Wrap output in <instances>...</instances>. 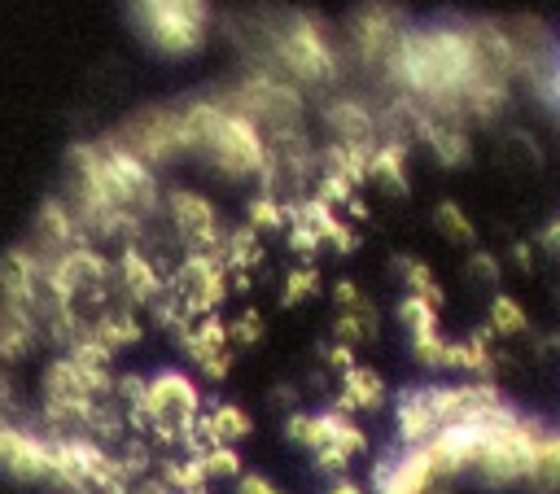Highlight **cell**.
Segmentation results:
<instances>
[{
  "label": "cell",
  "instance_id": "obj_1",
  "mask_svg": "<svg viewBox=\"0 0 560 494\" xmlns=\"http://www.w3.org/2000/svg\"><path fill=\"white\" fill-rule=\"evenodd\" d=\"M385 79L424 114L459 122V101L477 83V52H472V31L468 17H433V22H411L394 52L385 57Z\"/></svg>",
  "mask_w": 560,
  "mask_h": 494
},
{
  "label": "cell",
  "instance_id": "obj_2",
  "mask_svg": "<svg viewBox=\"0 0 560 494\" xmlns=\"http://www.w3.org/2000/svg\"><path fill=\"white\" fill-rule=\"evenodd\" d=\"M188 131H192V153H201L219 175L228 179H271V149L258 122L245 114L228 109L219 96H197L184 101Z\"/></svg>",
  "mask_w": 560,
  "mask_h": 494
},
{
  "label": "cell",
  "instance_id": "obj_3",
  "mask_svg": "<svg viewBox=\"0 0 560 494\" xmlns=\"http://www.w3.org/2000/svg\"><path fill=\"white\" fill-rule=\"evenodd\" d=\"M271 74L302 87H328L341 79V48L328 35V26L306 9H284L262 31Z\"/></svg>",
  "mask_w": 560,
  "mask_h": 494
},
{
  "label": "cell",
  "instance_id": "obj_4",
  "mask_svg": "<svg viewBox=\"0 0 560 494\" xmlns=\"http://www.w3.org/2000/svg\"><path fill=\"white\" fill-rule=\"evenodd\" d=\"M136 35L162 57H192L210 35V0H127Z\"/></svg>",
  "mask_w": 560,
  "mask_h": 494
},
{
  "label": "cell",
  "instance_id": "obj_5",
  "mask_svg": "<svg viewBox=\"0 0 560 494\" xmlns=\"http://www.w3.org/2000/svg\"><path fill=\"white\" fill-rule=\"evenodd\" d=\"M219 101L228 109L245 114L249 122H258V131L267 140H284V136L302 131V92L293 83H284L280 74H245Z\"/></svg>",
  "mask_w": 560,
  "mask_h": 494
},
{
  "label": "cell",
  "instance_id": "obj_6",
  "mask_svg": "<svg viewBox=\"0 0 560 494\" xmlns=\"http://www.w3.org/2000/svg\"><path fill=\"white\" fill-rule=\"evenodd\" d=\"M144 166H162L179 153H192V131H188V114L184 105H158V109H140L131 114L118 131H114Z\"/></svg>",
  "mask_w": 560,
  "mask_h": 494
},
{
  "label": "cell",
  "instance_id": "obj_7",
  "mask_svg": "<svg viewBox=\"0 0 560 494\" xmlns=\"http://www.w3.org/2000/svg\"><path fill=\"white\" fill-rule=\"evenodd\" d=\"M166 293L184 306V315H219L223 297L232 293V275L219 254H184L179 267L166 275Z\"/></svg>",
  "mask_w": 560,
  "mask_h": 494
},
{
  "label": "cell",
  "instance_id": "obj_8",
  "mask_svg": "<svg viewBox=\"0 0 560 494\" xmlns=\"http://www.w3.org/2000/svg\"><path fill=\"white\" fill-rule=\"evenodd\" d=\"M158 210L166 214L171 236L184 245V254H219L228 227H223V219H219L210 197H201L192 188H166Z\"/></svg>",
  "mask_w": 560,
  "mask_h": 494
},
{
  "label": "cell",
  "instance_id": "obj_9",
  "mask_svg": "<svg viewBox=\"0 0 560 494\" xmlns=\"http://www.w3.org/2000/svg\"><path fill=\"white\" fill-rule=\"evenodd\" d=\"M407 26L411 22L394 0H363L346 17V39H350V52L363 66H385V57L394 52V44Z\"/></svg>",
  "mask_w": 560,
  "mask_h": 494
},
{
  "label": "cell",
  "instance_id": "obj_10",
  "mask_svg": "<svg viewBox=\"0 0 560 494\" xmlns=\"http://www.w3.org/2000/svg\"><path fill=\"white\" fill-rule=\"evenodd\" d=\"M442 485V472L429 455V446H398L394 455L376 459L372 468V494H433Z\"/></svg>",
  "mask_w": 560,
  "mask_h": 494
},
{
  "label": "cell",
  "instance_id": "obj_11",
  "mask_svg": "<svg viewBox=\"0 0 560 494\" xmlns=\"http://www.w3.org/2000/svg\"><path fill=\"white\" fill-rule=\"evenodd\" d=\"M0 472L13 481H52V437L0 420Z\"/></svg>",
  "mask_w": 560,
  "mask_h": 494
},
{
  "label": "cell",
  "instance_id": "obj_12",
  "mask_svg": "<svg viewBox=\"0 0 560 494\" xmlns=\"http://www.w3.org/2000/svg\"><path fill=\"white\" fill-rule=\"evenodd\" d=\"M114 293L131 310H140V306L149 310L166 293V275L144 245H122V254L114 258Z\"/></svg>",
  "mask_w": 560,
  "mask_h": 494
},
{
  "label": "cell",
  "instance_id": "obj_13",
  "mask_svg": "<svg viewBox=\"0 0 560 494\" xmlns=\"http://www.w3.org/2000/svg\"><path fill=\"white\" fill-rule=\"evenodd\" d=\"M175 341H179V350L210 376V380H223L228 372H232V345H228V324H223V315H197V319H188L184 328H175Z\"/></svg>",
  "mask_w": 560,
  "mask_h": 494
},
{
  "label": "cell",
  "instance_id": "obj_14",
  "mask_svg": "<svg viewBox=\"0 0 560 494\" xmlns=\"http://www.w3.org/2000/svg\"><path fill=\"white\" fill-rule=\"evenodd\" d=\"M39 258H52L70 245H83V227L79 219L70 214V205L61 197H44V205L35 210V223H31V240H26Z\"/></svg>",
  "mask_w": 560,
  "mask_h": 494
},
{
  "label": "cell",
  "instance_id": "obj_15",
  "mask_svg": "<svg viewBox=\"0 0 560 494\" xmlns=\"http://www.w3.org/2000/svg\"><path fill=\"white\" fill-rule=\"evenodd\" d=\"M411 136H420V140L433 149V157H438L442 166H464V162H468V153H472L468 131H464L459 122L433 118V114H424L420 105L411 109Z\"/></svg>",
  "mask_w": 560,
  "mask_h": 494
},
{
  "label": "cell",
  "instance_id": "obj_16",
  "mask_svg": "<svg viewBox=\"0 0 560 494\" xmlns=\"http://www.w3.org/2000/svg\"><path fill=\"white\" fill-rule=\"evenodd\" d=\"M438 415H433V402H429V389L424 385H411V389H398L394 398V433H398V446H420L438 433Z\"/></svg>",
  "mask_w": 560,
  "mask_h": 494
},
{
  "label": "cell",
  "instance_id": "obj_17",
  "mask_svg": "<svg viewBox=\"0 0 560 494\" xmlns=\"http://www.w3.org/2000/svg\"><path fill=\"white\" fill-rule=\"evenodd\" d=\"M324 122L332 131V144H376V114L359 96H332L324 105Z\"/></svg>",
  "mask_w": 560,
  "mask_h": 494
},
{
  "label": "cell",
  "instance_id": "obj_18",
  "mask_svg": "<svg viewBox=\"0 0 560 494\" xmlns=\"http://www.w3.org/2000/svg\"><path fill=\"white\" fill-rule=\"evenodd\" d=\"M192 433H197L201 446H236V442H245L254 433V420L236 402H210V407H201Z\"/></svg>",
  "mask_w": 560,
  "mask_h": 494
},
{
  "label": "cell",
  "instance_id": "obj_19",
  "mask_svg": "<svg viewBox=\"0 0 560 494\" xmlns=\"http://www.w3.org/2000/svg\"><path fill=\"white\" fill-rule=\"evenodd\" d=\"M385 402V380L376 367L368 363H350L341 372V393H337V411L346 415H359V411H381Z\"/></svg>",
  "mask_w": 560,
  "mask_h": 494
},
{
  "label": "cell",
  "instance_id": "obj_20",
  "mask_svg": "<svg viewBox=\"0 0 560 494\" xmlns=\"http://www.w3.org/2000/svg\"><path fill=\"white\" fill-rule=\"evenodd\" d=\"M534 494H560V428H542L529 455V472L521 481Z\"/></svg>",
  "mask_w": 560,
  "mask_h": 494
},
{
  "label": "cell",
  "instance_id": "obj_21",
  "mask_svg": "<svg viewBox=\"0 0 560 494\" xmlns=\"http://www.w3.org/2000/svg\"><path fill=\"white\" fill-rule=\"evenodd\" d=\"M368 179H381L389 192H407V144L398 136H385L368 153Z\"/></svg>",
  "mask_w": 560,
  "mask_h": 494
},
{
  "label": "cell",
  "instance_id": "obj_22",
  "mask_svg": "<svg viewBox=\"0 0 560 494\" xmlns=\"http://www.w3.org/2000/svg\"><path fill=\"white\" fill-rule=\"evenodd\" d=\"M394 271L402 275V289L411 293V297H424L429 306H438L442 310V302H446V293H442V284H438V275L420 262V258H411V254H398L394 258Z\"/></svg>",
  "mask_w": 560,
  "mask_h": 494
},
{
  "label": "cell",
  "instance_id": "obj_23",
  "mask_svg": "<svg viewBox=\"0 0 560 494\" xmlns=\"http://www.w3.org/2000/svg\"><path fill=\"white\" fill-rule=\"evenodd\" d=\"M525 328H529L525 306L512 293H494L490 297V310H486V332L490 337H521Z\"/></svg>",
  "mask_w": 560,
  "mask_h": 494
},
{
  "label": "cell",
  "instance_id": "obj_24",
  "mask_svg": "<svg viewBox=\"0 0 560 494\" xmlns=\"http://www.w3.org/2000/svg\"><path fill=\"white\" fill-rule=\"evenodd\" d=\"M284 219H289V201H284L280 192H254L249 205H245V227H254L258 236L280 232Z\"/></svg>",
  "mask_w": 560,
  "mask_h": 494
},
{
  "label": "cell",
  "instance_id": "obj_25",
  "mask_svg": "<svg viewBox=\"0 0 560 494\" xmlns=\"http://www.w3.org/2000/svg\"><path fill=\"white\" fill-rule=\"evenodd\" d=\"M433 223H438V232H442L446 240H455V245H477V227L468 223L464 205H455V201H438Z\"/></svg>",
  "mask_w": 560,
  "mask_h": 494
},
{
  "label": "cell",
  "instance_id": "obj_26",
  "mask_svg": "<svg viewBox=\"0 0 560 494\" xmlns=\"http://www.w3.org/2000/svg\"><path fill=\"white\" fill-rule=\"evenodd\" d=\"M197 463H201L206 481H236V472H241L236 446H201L197 450Z\"/></svg>",
  "mask_w": 560,
  "mask_h": 494
},
{
  "label": "cell",
  "instance_id": "obj_27",
  "mask_svg": "<svg viewBox=\"0 0 560 494\" xmlns=\"http://www.w3.org/2000/svg\"><path fill=\"white\" fill-rule=\"evenodd\" d=\"M398 324H402L407 332L442 328V310H438V306H429L424 297H411V293H402V297H398Z\"/></svg>",
  "mask_w": 560,
  "mask_h": 494
},
{
  "label": "cell",
  "instance_id": "obj_28",
  "mask_svg": "<svg viewBox=\"0 0 560 494\" xmlns=\"http://www.w3.org/2000/svg\"><path fill=\"white\" fill-rule=\"evenodd\" d=\"M311 293H319V271H315V262H302V267H293V271L284 275L280 302H284V306H298V302H306Z\"/></svg>",
  "mask_w": 560,
  "mask_h": 494
},
{
  "label": "cell",
  "instance_id": "obj_29",
  "mask_svg": "<svg viewBox=\"0 0 560 494\" xmlns=\"http://www.w3.org/2000/svg\"><path fill=\"white\" fill-rule=\"evenodd\" d=\"M228 324V345L241 350V345H254L262 337V315L258 310H241L236 319H223Z\"/></svg>",
  "mask_w": 560,
  "mask_h": 494
},
{
  "label": "cell",
  "instance_id": "obj_30",
  "mask_svg": "<svg viewBox=\"0 0 560 494\" xmlns=\"http://www.w3.org/2000/svg\"><path fill=\"white\" fill-rule=\"evenodd\" d=\"M468 275L481 280V284H494V280H499V262H494L486 249H472V254H468Z\"/></svg>",
  "mask_w": 560,
  "mask_h": 494
},
{
  "label": "cell",
  "instance_id": "obj_31",
  "mask_svg": "<svg viewBox=\"0 0 560 494\" xmlns=\"http://www.w3.org/2000/svg\"><path fill=\"white\" fill-rule=\"evenodd\" d=\"M324 358H328V367H332V372H346V367L354 363V350H350V345H341V341H328V345H324Z\"/></svg>",
  "mask_w": 560,
  "mask_h": 494
},
{
  "label": "cell",
  "instance_id": "obj_32",
  "mask_svg": "<svg viewBox=\"0 0 560 494\" xmlns=\"http://www.w3.org/2000/svg\"><path fill=\"white\" fill-rule=\"evenodd\" d=\"M547 101L560 114V48H556V61H551V74H547Z\"/></svg>",
  "mask_w": 560,
  "mask_h": 494
},
{
  "label": "cell",
  "instance_id": "obj_33",
  "mask_svg": "<svg viewBox=\"0 0 560 494\" xmlns=\"http://www.w3.org/2000/svg\"><path fill=\"white\" fill-rule=\"evenodd\" d=\"M542 245H547L551 254H560V214H556V219L542 227Z\"/></svg>",
  "mask_w": 560,
  "mask_h": 494
},
{
  "label": "cell",
  "instance_id": "obj_34",
  "mask_svg": "<svg viewBox=\"0 0 560 494\" xmlns=\"http://www.w3.org/2000/svg\"><path fill=\"white\" fill-rule=\"evenodd\" d=\"M324 494H368V490H363L359 481H350V477H337V481H332Z\"/></svg>",
  "mask_w": 560,
  "mask_h": 494
},
{
  "label": "cell",
  "instance_id": "obj_35",
  "mask_svg": "<svg viewBox=\"0 0 560 494\" xmlns=\"http://www.w3.org/2000/svg\"><path fill=\"white\" fill-rule=\"evenodd\" d=\"M556 341H560V337H556Z\"/></svg>",
  "mask_w": 560,
  "mask_h": 494
}]
</instances>
